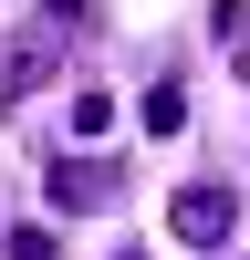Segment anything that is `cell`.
Segmentation results:
<instances>
[{"mask_svg":"<svg viewBox=\"0 0 250 260\" xmlns=\"http://www.w3.org/2000/svg\"><path fill=\"white\" fill-rule=\"evenodd\" d=\"M42 187H52V208H115V167H94V156H52L42 167Z\"/></svg>","mask_w":250,"mask_h":260,"instance_id":"cell-1","label":"cell"},{"mask_svg":"<svg viewBox=\"0 0 250 260\" xmlns=\"http://www.w3.org/2000/svg\"><path fill=\"white\" fill-rule=\"evenodd\" d=\"M229 219H240L229 187H177V198H167V229H177V240H229Z\"/></svg>","mask_w":250,"mask_h":260,"instance_id":"cell-2","label":"cell"},{"mask_svg":"<svg viewBox=\"0 0 250 260\" xmlns=\"http://www.w3.org/2000/svg\"><path fill=\"white\" fill-rule=\"evenodd\" d=\"M42 83H52V42H0V104L42 94Z\"/></svg>","mask_w":250,"mask_h":260,"instance_id":"cell-3","label":"cell"},{"mask_svg":"<svg viewBox=\"0 0 250 260\" xmlns=\"http://www.w3.org/2000/svg\"><path fill=\"white\" fill-rule=\"evenodd\" d=\"M177 125H188V94L177 83H146V136H177Z\"/></svg>","mask_w":250,"mask_h":260,"instance_id":"cell-4","label":"cell"},{"mask_svg":"<svg viewBox=\"0 0 250 260\" xmlns=\"http://www.w3.org/2000/svg\"><path fill=\"white\" fill-rule=\"evenodd\" d=\"M0 260H63V240H52V229H42V219H21L11 240H0Z\"/></svg>","mask_w":250,"mask_h":260,"instance_id":"cell-5","label":"cell"},{"mask_svg":"<svg viewBox=\"0 0 250 260\" xmlns=\"http://www.w3.org/2000/svg\"><path fill=\"white\" fill-rule=\"evenodd\" d=\"M104 125H115V94H94V83H83V94H73V136H104Z\"/></svg>","mask_w":250,"mask_h":260,"instance_id":"cell-6","label":"cell"},{"mask_svg":"<svg viewBox=\"0 0 250 260\" xmlns=\"http://www.w3.org/2000/svg\"><path fill=\"white\" fill-rule=\"evenodd\" d=\"M42 21H52V31H83V21H94V0H42Z\"/></svg>","mask_w":250,"mask_h":260,"instance_id":"cell-7","label":"cell"},{"mask_svg":"<svg viewBox=\"0 0 250 260\" xmlns=\"http://www.w3.org/2000/svg\"><path fill=\"white\" fill-rule=\"evenodd\" d=\"M240 83H250V31H240Z\"/></svg>","mask_w":250,"mask_h":260,"instance_id":"cell-8","label":"cell"},{"mask_svg":"<svg viewBox=\"0 0 250 260\" xmlns=\"http://www.w3.org/2000/svg\"><path fill=\"white\" fill-rule=\"evenodd\" d=\"M136 260H146V250H136Z\"/></svg>","mask_w":250,"mask_h":260,"instance_id":"cell-9","label":"cell"}]
</instances>
